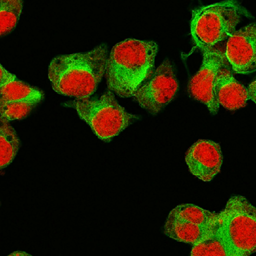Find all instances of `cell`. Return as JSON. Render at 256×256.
I'll list each match as a JSON object with an SVG mask.
<instances>
[{
    "mask_svg": "<svg viewBox=\"0 0 256 256\" xmlns=\"http://www.w3.org/2000/svg\"><path fill=\"white\" fill-rule=\"evenodd\" d=\"M108 56L107 46L101 44L88 52L55 57L48 70L52 88L77 99L89 98L106 73Z\"/></svg>",
    "mask_w": 256,
    "mask_h": 256,
    "instance_id": "6da1fadb",
    "label": "cell"
},
{
    "mask_svg": "<svg viewBox=\"0 0 256 256\" xmlns=\"http://www.w3.org/2000/svg\"><path fill=\"white\" fill-rule=\"evenodd\" d=\"M157 52L151 40L130 38L116 44L106 66L108 88L122 98L133 96L152 72Z\"/></svg>",
    "mask_w": 256,
    "mask_h": 256,
    "instance_id": "7a4b0ae2",
    "label": "cell"
},
{
    "mask_svg": "<svg viewBox=\"0 0 256 256\" xmlns=\"http://www.w3.org/2000/svg\"><path fill=\"white\" fill-rule=\"evenodd\" d=\"M246 8L234 0H226L194 10L190 33L196 45L202 50L210 48L229 38L242 16L249 17Z\"/></svg>",
    "mask_w": 256,
    "mask_h": 256,
    "instance_id": "3957f363",
    "label": "cell"
},
{
    "mask_svg": "<svg viewBox=\"0 0 256 256\" xmlns=\"http://www.w3.org/2000/svg\"><path fill=\"white\" fill-rule=\"evenodd\" d=\"M219 214L218 230L228 256L256 253V208L244 196H236Z\"/></svg>",
    "mask_w": 256,
    "mask_h": 256,
    "instance_id": "277c9868",
    "label": "cell"
},
{
    "mask_svg": "<svg viewBox=\"0 0 256 256\" xmlns=\"http://www.w3.org/2000/svg\"><path fill=\"white\" fill-rule=\"evenodd\" d=\"M74 106L80 117L99 138L106 142L138 119L120 106L110 92L96 99H76Z\"/></svg>",
    "mask_w": 256,
    "mask_h": 256,
    "instance_id": "5b68a950",
    "label": "cell"
},
{
    "mask_svg": "<svg viewBox=\"0 0 256 256\" xmlns=\"http://www.w3.org/2000/svg\"><path fill=\"white\" fill-rule=\"evenodd\" d=\"M178 88L172 66L166 59L132 96L141 107L155 114L173 99Z\"/></svg>",
    "mask_w": 256,
    "mask_h": 256,
    "instance_id": "8992f818",
    "label": "cell"
},
{
    "mask_svg": "<svg viewBox=\"0 0 256 256\" xmlns=\"http://www.w3.org/2000/svg\"><path fill=\"white\" fill-rule=\"evenodd\" d=\"M202 62L198 72L190 80L188 90L190 96L204 104L212 114H217L220 104L217 102L214 87L220 70L225 66V53L212 47L202 51Z\"/></svg>",
    "mask_w": 256,
    "mask_h": 256,
    "instance_id": "52a82bcc",
    "label": "cell"
},
{
    "mask_svg": "<svg viewBox=\"0 0 256 256\" xmlns=\"http://www.w3.org/2000/svg\"><path fill=\"white\" fill-rule=\"evenodd\" d=\"M0 118L8 121L26 116L43 99L44 92L17 78L0 84Z\"/></svg>",
    "mask_w": 256,
    "mask_h": 256,
    "instance_id": "ba28073f",
    "label": "cell"
},
{
    "mask_svg": "<svg viewBox=\"0 0 256 256\" xmlns=\"http://www.w3.org/2000/svg\"><path fill=\"white\" fill-rule=\"evenodd\" d=\"M225 56L233 70L240 74L256 71V23L236 30L228 38Z\"/></svg>",
    "mask_w": 256,
    "mask_h": 256,
    "instance_id": "9c48e42d",
    "label": "cell"
},
{
    "mask_svg": "<svg viewBox=\"0 0 256 256\" xmlns=\"http://www.w3.org/2000/svg\"><path fill=\"white\" fill-rule=\"evenodd\" d=\"M185 160L193 175L210 182L220 170L222 156L220 145L211 140H198L186 152Z\"/></svg>",
    "mask_w": 256,
    "mask_h": 256,
    "instance_id": "30bf717a",
    "label": "cell"
},
{
    "mask_svg": "<svg viewBox=\"0 0 256 256\" xmlns=\"http://www.w3.org/2000/svg\"><path fill=\"white\" fill-rule=\"evenodd\" d=\"M214 94L220 105L231 110L245 106L249 100L248 89L235 79L226 66L218 72Z\"/></svg>",
    "mask_w": 256,
    "mask_h": 256,
    "instance_id": "8fae6325",
    "label": "cell"
},
{
    "mask_svg": "<svg viewBox=\"0 0 256 256\" xmlns=\"http://www.w3.org/2000/svg\"><path fill=\"white\" fill-rule=\"evenodd\" d=\"M218 222L214 225L204 226L168 216L164 225V232L176 240L194 245L216 232Z\"/></svg>",
    "mask_w": 256,
    "mask_h": 256,
    "instance_id": "7c38bea8",
    "label": "cell"
},
{
    "mask_svg": "<svg viewBox=\"0 0 256 256\" xmlns=\"http://www.w3.org/2000/svg\"><path fill=\"white\" fill-rule=\"evenodd\" d=\"M168 216L197 225L208 226L218 222L220 214L193 204H186L176 206Z\"/></svg>",
    "mask_w": 256,
    "mask_h": 256,
    "instance_id": "4fadbf2b",
    "label": "cell"
},
{
    "mask_svg": "<svg viewBox=\"0 0 256 256\" xmlns=\"http://www.w3.org/2000/svg\"><path fill=\"white\" fill-rule=\"evenodd\" d=\"M0 169L6 168L14 160L20 147V140L8 121L0 118Z\"/></svg>",
    "mask_w": 256,
    "mask_h": 256,
    "instance_id": "5bb4252c",
    "label": "cell"
},
{
    "mask_svg": "<svg viewBox=\"0 0 256 256\" xmlns=\"http://www.w3.org/2000/svg\"><path fill=\"white\" fill-rule=\"evenodd\" d=\"M0 2V34L2 36L10 32L16 26L21 14L23 2L1 0Z\"/></svg>",
    "mask_w": 256,
    "mask_h": 256,
    "instance_id": "9a60e30c",
    "label": "cell"
},
{
    "mask_svg": "<svg viewBox=\"0 0 256 256\" xmlns=\"http://www.w3.org/2000/svg\"><path fill=\"white\" fill-rule=\"evenodd\" d=\"M190 256H228L219 230L194 245Z\"/></svg>",
    "mask_w": 256,
    "mask_h": 256,
    "instance_id": "2e32d148",
    "label": "cell"
},
{
    "mask_svg": "<svg viewBox=\"0 0 256 256\" xmlns=\"http://www.w3.org/2000/svg\"><path fill=\"white\" fill-rule=\"evenodd\" d=\"M247 89L249 100L256 104V78L250 84Z\"/></svg>",
    "mask_w": 256,
    "mask_h": 256,
    "instance_id": "e0dca14e",
    "label": "cell"
},
{
    "mask_svg": "<svg viewBox=\"0 0 256 256\" xmlns=\"http://www.w3.org/2000/svg\"><path fill=\"white\" fill-rule=\"evenodd\" d=\"M8 256H32L31 254L22 251H16L10 254Z\"/></svg>",
    "mask_w": 256,
    "mask_h": 256,
    "instance_id": "ac0fdd59",
    "label": "cell"
}]
</instances>
